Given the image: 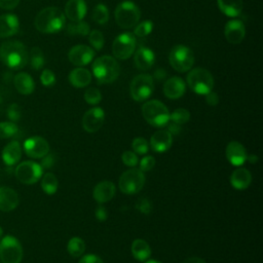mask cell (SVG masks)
<instances>
[{"mask_svg": "<svg viewBox=\"0 0 263 263\" xmlns=\"http://www.w3.org/2000/svg\"><path fill=\"white\" fill-rule=\"evenodd\" d=\"M1 62L12 70L24 68L29 61V53L26 46L16 40L3 42L0 46Z\"/></svg>", "mask_w": 263, "mask_h": 263, "instance_id": "6da1fadb", "label": "cell"}, {"mask_svg": "<svg viewBox=\"0 0 263 263\" xmlns=\"http://www.w3.org/2000/svg\"><path fill=\"white\" fill-rule=\"evenodd\" d=\"M65 14L58 7L50 6L42 9L35 17L36 29L44 34H52L59 32L65 26Z\"/></svg>", "mask_w": 263, "mask_h": 263, "instance_id": "7a4b0ae2", "label": "cell"}, {"mask_svg": "<svg viewBox=\"0 0 263 263\" xmlns=\"http://www.w3.org/2000/svg\"><path fill=\"white\" fill-rule=\"evenodd\" d=\"M92 73L98 83H112L119 76V64L111 55H102L92 63Z\"/></svg>", "mask_w": 263, "mask_h": 263, "instance_id": "3957f363", "label": "cell"}, {"mask_svg": "<svg viewBox=\"0 0 263 263\" xmlns=\"http://www.w3.org/2000/svg\"><path fill=\"white\" fill-rule=\"evenodd\" d=\"M144 119L154 127H163L170 122L167 107L158 100H150L142 107Z\"/></svg>", "mask_w": 263, "mask_h": 263, "instance_id": "277c9868", "label": "cell"}, {"mask_svg": "<svg viewBox=\"0 0 263 263\" xmlns=\"http://www.w3.org/2000/svg\"><path fill=\"white\" fill-rule=\"evenodd\" d=\"M141 16L139 7L132 1H123L119 3L114 11V17L117 25L123 29L135 27Z\"/></svg>", "mask_w": 263, "mask_h": 263, "instance_id": "5b68a950", "label": "cell"}, {"mask_svg": "<svg viewBox=\"0 0 263 263\" xmlns=\"http://www.w3.org/2000/svg\"><path fill=\"white\" fill-rule=\"evenodd\" d=\"M187 84L198 95H206L214 87V78L210 71L203 68H195L187 75Z\"/></svg>", "mask_w": 263, "mask_h": 263, "instance_id": "8992f818", "label": "cell"}, {"mask_svg": "<svg viewBox=\"0 0 263 263\" xmlns=\"http://www.w3.org/2000/svg\"><path fill=\"white\" fill-rule=\"evenodd\" d=\"M23 259V247L20 240L7 234L0 239L1 263H21Z\"/></svg>", "mask_w": 263, "mask_h": 263, "instance_id": "52a82bcc", "label": "cell"}, {"mask_svg": "<svg viewBox=\"0 0 263 263\" xmlns=\"http://www.w3.org/2000/svg\"><path fill=\"white\" fill-rule=\"evenodd\" d=\"M168 61L176 71L187 72L194 64V54L189 47L183 44H177L171 49Z\"/></svg>", "mask_w": 263, "mask_h": 263, "instance_id": "ba28073f", "label": "cell"}, {"mask_svg": "<svg viewBox=\"0 0 263 263\" xmlns=\"http://www.w3.org/2000/svg\"><path fill=\"white\" fill-rule=\"evenodd\" d=\"M145 184V175L140 168H129L121 174L119 178V189L125 194H136Z\"/></svg>", "mask_w": 263, "mask_h": 263, "instance_id": "9c48e42d", "label": "cell"}, {"mask_svg": "<svg viewBox=\"0 0 263 263\" xmlns=\"http://www.w3.org/2000/svg\"><path fill=\"white\" fill-rule=\"evenodd\" d=\"M154 90V81L148 74H139L134 77L129 85L130 97L136 102H144L150 98Z\"/></svg>", "mask_w": 263, "mask_h": 263, "instance_id": "30bf717a", "label": "cell"}, {"mask_svg": "<svg viewBox=\"0 0 263 263\" xmlns=\"http://www.w3.org/2000/svg\"><path fill=\"white\" fill-rule=\"evenodd\" d=\"M14 175L21 183L32 185L41 179L43 175V168L39 163L35 161L26 160L16 165L14 168Z\"/></svg>", "mask_w": 263, "mask_h": 263, "instance_id": "8fae6325", "label": "cell"}, {"mask_svg": "<svg viewBox=\"0 0 263 263\" xmlns=\"http://www.w3.org/2000/svg\"><path fill=\"white\" fill-rule=\"evenodd\" d=\"M136 37L130 32H124L118 35L112 44V53L116 59L127 60L136 49Z\"/></svg>", "mask_w": 263, "mask_h": 263, "instance_id": "7c38bea8", "label": "cell"}, {"mask_svg": "<svg viewBox=\"0 0 263 263\" xmlns=\"http://www.w3.org/2000/svg\"><path fill=\"white\" fill-rule=\"evenodd\" d=\"M23 149L27 156L37 159L42 158L49 152V144L44 138L34 136L24 142Z\"/></svg>", "mask_w": 263, "mask_h": 263, "instance_id": "4fadbf2b", "label": "cell"}, {"mask_svg": "<svg viewBox=\"0 0 263 263\" xmlns=\"http://www.w3.org/2000/svg\"><path fill=\"white\" fill-rule=\"evenodd\" d=\"M104 120V110L99 107H93L84 113L82 117V127L87 133H96L102 127Z\"/></svg>", "mask_w": 263, "mask_h": 263, "instance_id": "5bb4252c", "label": "cell"}, {"mask_svg": "<svg viewBox=\"0 0 263 263\" xmlns=\"http://www.w3.org/2000/svg\"><path fill=\"white\" fill-rule=\"evenodd\" d=\"M95 54L96 52L91 47L84 44H78L69 50L68 58L75 66H85L92 61Z\"/></svg>", "mask_w": 263, "mask_h": 263, "instance_id": "9a60e30c", "label": "cell"}, {"mask_svg": "<svg viewBox=\"0 0 263 263\" xmlns=\"http://www.w3.org/2000/svg\"><path fill=\"white\" fill-rule=\"evenodd\" d=\"M224 34L229 43L238 44L246 36L245 24L240 20H230L225 25Z\"/></svg>", "mask_w": 263, "mask_h": 263, "instance_id": "2e32d148", "label": "cell"}, {"mask_svg": "<svg viewBox=\"0 0 263 263\" xmlns=\"http://www.w3.org/2000/svg\"><path fill=\"white\" fill-rule=\"evenodd\" d=\"M173 145V136L167 129L156 130L150 139V146L153 151L157 153H163L167 151Z\"/></svg>", "mask_w": 263, "mask_h": 263, "instance_id": "e0dca14e", "label": "cell"}, {"mask_svg": "<svg viewBox=\"0 0 263 263\" xmlns=\"http://www.w3.org/2000/svg\"><path fill=\"white\" fill-rule=\"evenodd\" d=\"M227 160L234 166H240L247 160V150L243 145L237 141H231L226 147Z\"/></svg>", "mask_w": 263, "mask_h": 263, "instance_id": "ac0fdd59", "label": "cell"}, {"mask_svg": "<svg viewBox=\"0 0 263 263\" xmlns=\"http://www.w3.org/2000/svg\"><path fill=\"white\" fill-rule=\"evenodd\" d=\"M116 193V188L113 182L111 181H102L96 185L93 188V198L99 204L106 203L110 201Z\"/></svg>", "mask_w": 263, "mask_h": 263, "instance_id": "d6986e66", "label": "cell"}, {"mask_svg": "<svg viewBox=\"0 0 263 263\" xmlns=\"http://www.w3.org/2000/svg\"><path fill=\"white\" fill-rule=\"evenodd\" d=\"M20 197L17 192L7 186H0V211L10 212L17 208Z\"/></svg>", "mask_w": 263, "mask_h": 263, "instance_id": "ffe728a7", "label": "cell"}, {"mask_svg": "<svg viewBox=\"0 0 263 263\" xmlns=\"http://www.w3.org/2000/svg\"><path fill=\"white\" fill-rule=\"evenodd\" d=\"M23 149L17 141H11L4 146L1 152L3 163L7 166H13L18 163L22 157Z\"/></svg>", "mask_w": 263, "mask_h": 263, "instance_id": "44dd1931", "label": "cell"}, {"mask_svg": "<svg viewBox=\"0 0 263 263\" xmlns=\"http://www.w3.org/2000/svg\"><path fill=\"white\" fill-rule=\"evenodd\" d=\"M186 90V84L184 80L178 76L167 79L163 84V93L166 98L176 100L181 98Z\"/></svg>", "mask_w": 263, "mask_h": 263, "instance_id": "7402d4cb", "label": "cell"}, {"mask_svg": "<svg viewBox=\"0 0 263 263\" xmlns=\"http://www.w3.org/2000/svg\"><path fill=\"white\" fill-rule=\"evenodd\" d=\"M87 12L84 0H69L65 5V14L72 22L82 21Z\"/></svg>", "mask_w": 263, "mask_h": 263, "instance_id": "603a6c76", "label": "cell"}, {"mask_svg": "<svg viewBox=\"0 0 263 263\" xmlns=\"http://www.w3.org/2000/svg\"><path fill=\"white\" fill-rule=\"evenodd\" d=\"M134 62H135L136 67L139 70H142V71L149 70L155 62L154 52L148 47L140 46L137 49V51L135 52Z\"/></svg>", "mask_w": 263, "mask_h": 263, "instance_id": "cb8c5ba5", "label": "cell"}, {"mask_svg": "<svg viewBox=\"0 0 263 263\" xmlns=\"http://www.w3.org/2000/svg\"><path fill=\"white\" fill-rule=\"evenodd\" d=\"M20 29V22L15 14L0 15V37H10L17 33Z\"/></svg>", "mask_w": 263, "mask_h": 263, "instance_id": "d4e9b609", "label": "cell"}, {"mask_svg": "<svg viewBox=\"0 0 263 263\" xmlns=\"http://www.w3.org/2000/svg\"><path fill=\"white\" fill-rule=\"evenodd\" d=\"M252 182V175L250 171L245 167L235 168L230 176V183L233 188L237 190L247 189Z\"/></svg>", "mask_w": 263, "mask_h": 263, "instance_id": "484cf974", "label": "cell"}, {"mask_svg": "<svg viewBox=\"0 0 263 263\" xmlns=\"http://www.w3.org/2000/svg\"><path fill=\"white\" fill-rule=\"evenodd\" d=\"M69 81L74 87H85L91 81V74L87 69L78 67L70 72Z\"/></svg>", "mask_w": 263, "mask_h": 263, "instance_id": "4316f807", "label": "cell"}, {"mask_svg": "<svg viewBox=\"0 0 263 263\" xmlns=\"http://www.w3.org/2000/svg\"><path fill=\"white\" fill-rule=\"evenodd\" d=\"M13 84H14V87L16 88V90L20 93L25 95V96L32 93L35 88V83H34L33 78L25 72H21L14 76Z\"/></svg>", "mask_w": 263, "mask_h": 263, "instance_id": "83f0119b", "label": "cell"}, {"mask_svg": "<svg viewBox=\"0 0 263 263\" xmlns=\"http://www.w3.org/2000/svg\"><path fill=\"white\" fill-rule=\"evenodd\" d=\"M130 250L135 259L141 262L147 261L151 256V249L149 243L142 238L135 239L132 243Z\"/></svg>", "mask_w": 263, "mask_h": 263, "instance_id": "f1b7e54d", "label": "cell"}, {"mask_svg": "<svg viewBox=\"0 0 263 263\" xmlns=\"http://www.w3.org/2000/svg\"><path fill=\"white\" fill-rule=\"evenodd\" d=\"M219 9L227 16H237L242 11V0H217Z\"/></svg>", "mask_w": 263, "mask_h": 263, "instance_id": "f546056e", "label": "cell"}, {"mask_svg": "<svg viewBox=\"0 0 263 263\" xmlns=\"http://www.w3.org/2000/svg\"><path fill=\"white\" fill-rule=\"evenodd\" d=\"M58 187H59V181L54 174L45 173L44 175H42L41 188L46 194L48 195L54 194L58 190Z\"/></svg>", "mask_w": 263, "mask_h": 263, "instance_id": "4dcf8cb0", "label": "cell"}, {"mask_svg": "<svg viewBox=\"0 0 263 263\" xmlns=\"http://www.w3.org/2000/svg\"><path fill=\"white\" fill-rule=\"evenodd\" d=\"M67 251L70 254V256H72L73 258L81 257L85 251L84 240L77 236L70 238L67 245Z\"/></svg>", "mask_w": 263, "mask_h": 263, "instance_id": "1f68e13d", "label": "cell"}, {"mask_svg": "<svg viewBox=\"0 0 263 263\" xmlns=\"http://www.w3.org/2000/svg\"><path fill=\"white\" fill-rule=\"evenodd\" d=\"M67 32L69 35L73 36H86L88 35L89 26L84 21H78V22H72L67 25Z\"/></svg>", "mask_w": 263, "mask_h": 263, "instance_id": "d6a6232c", "label": "cell"}, {"mask_svg": "<svg viewBox=\"0 0 263 263\" xmlns=\"http://www.w3.org/2000/svg\"><path fill=\"white\" fill-rule=\"evenodd\" d=\"M29 59H30L31 67L34 70H40L44 66V63H45L44 55H43L42 50L39 47L35 46L31 49L30 54H29Z\"/></svg>", "mask_w": 263, "mask_h": 263, "instance_id": "836d02e7", "label": "cell"}, {"mask_svg": "<svg viewBox=\"0 0 263 263\" xmlns=\"http://www.w3.org/2000/svg\"><path fill=\"white\" fill-rule=\"evenodd\" d=\"M92 18L96 23L100 25L106 24L109 20V10L107 6H105L102 3L97 4L92 10Z\"/></svg>", "mask_w": 263, "mask_h": 263, "instance_id": "e575fe53", "label": "cell"}, {"mask_svg": "<svg viewBox=\"0 0 263 263\" xmlns=\"http://www.w3.org/2000/svg\"><path fill=\"white\" fill-rule=\"evenodd\" d=\"M18 133V127L15 122L2 121L0 122V139H9Z\"/></svg>", "mask_w": 263, "mask_h": 263, "instance_id": "d590c367", "label": "cell"}, {"mask_svg": "<svg viewBox=\"0 0 263 263\" xmlns=\"http://www.w3.org/2000/svg\"><path fill=\"white\" fill-rule=\"evenodd\" d=\"M190 119V112L187 109L184 108H178L173 111L172 114H170V120L177 124H184Z\"/></svg>", "mask_w": 263, "mask_h": 263, "instance_id": "8d00e7d4", "label": "cell"}, {"mask_svg": "<svg viewBox=\"0 0 263 263\" xmlns=\"http://www.w3.org/2000/svg\"><path fill=\"white\" fill-rule=\"evenodd\" d=\"M88 40L91 46L96 50H101L104 46V36L101 31L99 30H92L88 33Z\"/></svg>", "mask_w": 263, "mask_h": 263, "instance_id": "74e56055", "label": "cell"}, {"mask_svg": "<svg viewBox=\"0 0 263 263\" xmlns=\"http://www.w3.org/2000/svg\"><path fill=\"white\" fill-rule=\"evenodd\" d=\"M132 148L136 154L145 155L149 150V144L146 139H144L142 137H137L134 139V141L132 143Z\"/></svg>", "mask_w": 263, "mask_h": 263, "instance_id": "f35d334b", "label": "cell"}, {"mask_svg": "<svg viewBox=\"0 0 263 263\" xmlns=\"http://www.w3.org/2000/svg\"><path fill=\"white\" fill-rule=\"evenodd\" d=\"M84 100L89 105H97L102 100V93L98 88L89 87L84 92Z\"/></svg>", "mask_w": 263, "mask_h": 263, "instance_id": "ab89813d", "label": "cell"}, {"mask_svg": "<svg viewBox=\"0 0 263 263\" xmlns=\"http://www.w3.org/2000/svg\"><path fill=\"white\" fill-rule=\"evenodd\" d=\"M152 30H153V23L151 21H144V22H141L140 24H137L134 33L139 37H145L149 35L152 32Z\"/></svg>", "mask_w": 263, "mask_h": 263, "instance_id": "60d3db41", "label": "cell"}, {"mask_svg": "<svg viewBox=\"0 0 263 263\" xmlns=\"http://www.w3.org/2000/svg\"><path fill=\"white\" fill-rule=\"evenodd\" d=\"M121 160H122V162H123L125 165H127V166H129V167H135V166L138 164V162H139L138 155H137L134 151H129V150L124 151V152L122 153V155H121Z\"/></svg>", "mask_w": 263, "mask_h": 263, "instance_id": "b9f144b4", "label": "cell"}, {"mask_svg": "<svg viewBox=\"0 0 263 263\" xmlns=\"http://www.w3.org/2000/svg\"><path fill=\"white\" fill-rule=\"evenodd\" d=\"M136 209L144 215H148L152 212V202L146 197H141L136 202Z\"/></svg>", "mask_w": 263, "mask_h": 263, "instance_id": "7bdbcfd3", "label": "cell"}, {"mask_svg": "<svg viewBox=\"0 0 263 263\" xmlns=\"http://www.w3.org/2000/svg\"><path fill=\"white\" fill-rule=\"evenodd\" d=\"M6 114H7V117L10 119V121H12V122L18 121L21 116H22V112H21L20 106L17 104H15V103L9 105V107L6 110Z\"/></svg>", "mask_w": 263, "mask_h": 263, "instance_id": "ee69618b", "label": "cell"}, {"mask_svg": "<svg viewBox=\"0 0 263 263\" xmlns=\"http://www.w3.org/2000/svg\"><path fill=\"white\" fill-rule=\"evenodd\" d=\"M40 80L44 86H52L55 83V75L51 70L45 69L41 73Z\"/></svg>", "mask_w": 263, "mask_h": 263, "instance_id": "f6af8a7d", "label": "cell"}, {"mask_svg": "<svg viewBox=\"0 0 263 263\" xmlns=\"http://www.w3.org/2000/svg\"><path fill=\"white\" fill-rule=\"evenodd\" d=\"M155 165V158L152 155H146L140 160V170L142 172H149Z\"/></svg>", "mask_w": 263, "mask_h": 263, "instance_id": "bcb514c9", "label": "cell"}, {"mask_svg": "<svg viewBox=\"0 0 263 263\" xmlns=\"http://www.w3.org/2000/svg\"><path fill=\"white\" fill-rule=\"evenodd\" d=\"M41 159H42V160H41V163H39V164L41 165V167H42L43 170H44V168H50V167L53 165L54 161H55L54 155H53V154H50L49 152H48L45 156H43Z\"/></svg>", "mask_w": 263, "mask_h": 263, "instance_id": "7dc6e473", "label": "cell"}, {"mask_svg": "<svg viewBox=\"0 0 263 263\" xmlns=\"http://www.w3.org/2000/svg\"><path fill=\"white\" fill-rule=\"evenodd\" d=\"M95 216H96V218H97L98 221L103 222V221H106V220H107V218H108V212H107V210H106V208H105L104 205L100 204V205H98V206L96 208Z\"/></svg>", "mask_w": 263, "mask_h": 263, "instance_id": "c3c4849f", "label": "cell"}, {"mask_svg": "<svg viewBox=\"0 0 263 263\" xmlns=\"http://www.w3.org/2000/svg\"><path fill=\"white\" fill-rule=\"evenodd\" d=\"M78 263H104L103 260L93 254H87L83 256Z\"/></svg>", "mask_w": 263, "mask_h": 263, "instance_id": "681fc988", "label": "cell"}, {"mask_svg": "<svg viewBox=\"0 0 263 263\" xmlns=\"http://www.w3.org/2000/svg\"><path fill=\"white\" fill-rule=\"evenodd\" d=\"M205 96V102L208 105L210 106H217L219 103V96L217 92L211 90L210 92H208Z\"/></svg>", "mask_w": 263, "mask_h": 263, "instance_id": "f907efd6", "label": "cell"}, {"mask_svg": "<svg viewBox=\"0 0 263 263\" xmlns=\"http://www.w3.org/2000/svg\"><path fill=\"white\" fill-rule=\"evenodd\" d=\"M20 0H0V7L2 9H13L17 6Z\"/></svg>", "mask_w": 263, "mask_h": 263, "instance_id": "816d5d0a", "label": "cell"}, {"mask_svg": "<svg viewBox=\"0 0 263 263\" xmlns=\"http://www.w3.org/2000/svg\"><path fill=\"white\" fill-rule=\"evenodd\" d=\"M166 126H167L166 129L168 130V133H170L172 136H177V135H179V134L182 132L181 125H180V124H177V123H174V122H172V121H171V123H167Z\"/></svg>", "mask_w": 263, "mask_h": 263, "instance_id": "f5cc1de1", "label": "cell"}, {"mask_svg": "<svg viewBox=\"0 0 263 263\" xmlns=\"http://www.w3.org/2000/svg\"><path fill=\"white\" fill-rule=\"evenodd\" d=\"M182 263H206L203 259L198 258V257H191V258H187L185 259Z\"/></svg>", "mask_w": 263, "mask_h": 263, "instance_id": "db71d44e", "label": "cell"}, {"mask_svg": "<svg viewBox=\"0 0 263 263\" xmlns=\"http://www.w3.org/2000/svg\"><path fill=\"white\" fill-rule=\"evenodd\" d=\"M247 160L250 161L251 163H256L258 161V156L255 154H250L247 156Z\"/></svg>", "mask_w": 263, "mask_h": 263, "instance_id": "11a10c76", "label": "cell"}, {"mask_svg": "<svg viewBox=\"0 0 263 263\" xmlns=\"http://www.w3.org/2000/svg\"><path fill=\"white\" fill-rule=\"evenodd\" d=\"M145 263H161V262L156 261V260H147V261H145Z\"/></svg>", "mask_w": 263, "mask_h": 263, "instance_id": "9f6ffc18", "label": "cell"}, {"mask_svg": "<svg viewBox=\"0 0 263 263\" xmlns=\"http://www.w3.org/2000/svg\"><path fill=\"white\" fill-rule=\"evenodd\" d=\"M2 236H3V229H2V227L0 226V239L2 238Z\"/></svg>", "mask_w": 263, "mask_h": 263, "instance_id": "6f0895ef", "label": "cell"}, {"mask_svg": "<svg viewBox=\"0 0 263 263\" xmlns=\"http://www.w3.org/2000/svg\"><path fill=\"white\" fill-rule=\"evenodd\" d=\"M0 263H1V262H0Z\"/></svg>", "mask_w": 263, "mask_h": 263, "instance_id": "680465c9", "label": "cell"}]
</instances>
